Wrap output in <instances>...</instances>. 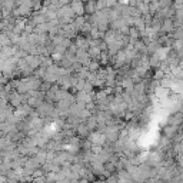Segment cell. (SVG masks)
Returning a JSON list of instances; mask_svg holds the SVG:
<instances>
[{"label":"cell","instance_id":"6da1fadb","mask_svg":"<svg viewBox=\"0 0 183 183\" xmlns=\"http://www.w3.org/2000/svg\"><path fill=\"white\" fill-rule=\"evenodd\" d=\"M0 183H6V179H4L3 176H0Z\"/></svg>","mask_w":183,"mask_h":183}]
</instances>
